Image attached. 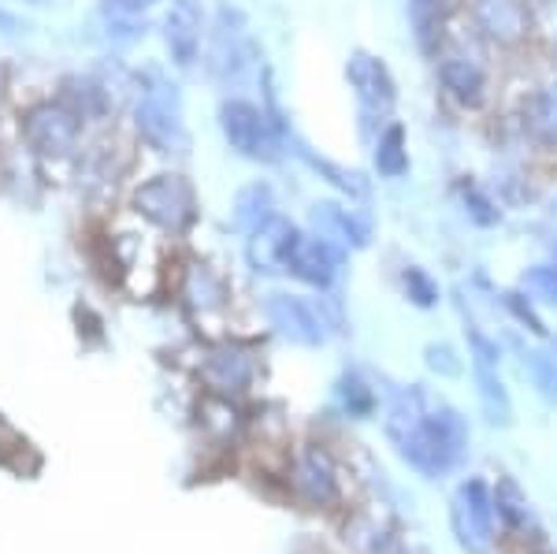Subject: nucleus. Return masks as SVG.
I'll list each match as a JSON object with an SVG mask.
<instances>
[{"label": "nucleus", "mask_w": 557, "mask_h": 554, "mask_svg": "<svg viewBox=\"0 0 557 554\" xmlns=\"http://www.w3.org/2000/svg\"><path fill=\"white\" fill-rule=\"evenodd\" d=\"M312 235L327 238L338 249H364L368 238H372V223H368L361 212L343 209V205H312Z\"/></svg>", "instance_id": "obj_16"}, {"label": "nucleus", "mask_w": 557, "mask_h": 554, "mask_svg": "<svg viewBox=\"0 0 557 554\" xmlns=\"http://www.w3.org/2000/svg\"><path fill=\"white\" fill-rule=\"evenodd\" d=\"M494 491L483 484L480 477L457 484L450 498V525L454 535L461 543V551L469 554H491L494 551Z\"/></svg>", "instance_id": "obj_4"}, {"label": "nucleus", "mask_w": 557, "mask_h": 554, "mask_svg": "<svg viewBox=\"0 0 557 554\" xmlns=\"http://www.w3.org/2000/svg\"><path fill=\"white\" fill-rule=\"evenodd\" d=\"M524 291L532 298L546 301L550 309H557V264H535L524 275Z\"/></svg>", "instance_id": "obj_26"}, {"label": "nucleus", "mask_w": 557, "mask_h": 554, "mask_svg": "<svg viewBox=\"0 0 557 554\" xmlns=\"http://www.w3.org/2000/svg\"><path fill=\"white\" fill-rule=\"evenodd\" d=\"M475 26L498 45H517L528 38V8L524 0H472Z\"/></svg>", "instance_id": "obj_15"}, {"label": "nucleus", "mask_w": 557, "mask_h": 554, "mask_svg": "<svg viewBox=\"0 0 557 554\" xmlns=\"http://www.w3.org/2000/svg\"><path fill=\"white\" fill-rule=\"evenodd\" d=\"M454 8L446 0H409V26H412V41L424 57H438V45L446 34V15Z\"/></svg>", "instance_id": "obj_20"}, {"label": "nucleus", "mask_w": 557, "mask_h": 554, "mask_svg": "<svg viewBox=\"0 0 557 554\" xmlns=\"http://www.w3.org/2000/svg\"><path fill=\"white\" fill-rule=\"evenodd\" d=\"M424 361H428L431 372H438V377H461L465 372L461 357H457V350L450 343H428Z\"/></svg>", "instance_id": "obj_29"}, {"label": "nucleus", "mask_w": 557, "mask_h": 554, "mask_svg": "<svg viewBox=\"0 0 557 554\" xmlns=\"http://www.w3.org/2000/svg\"><path fill=\"white\" fill-rule=\"evenodd\" d=\"M346 83H349V89H354L364 120H380L383 123L386 115L394 112V104H398V83H394L391 67H386L380 57L364 52V49L349 52Z\"/></svg>", "instance_id": "obj_6"}, {"label": "nucleus", "mask_w": 557, "mask_h": 554, "mask_svg": "<svg viewBox=\"0 0 557 554\" xmlns=\"http://www.w3.org/2000/svg\"><path fill=\"white\" fill-rule=\"evenodd\" d=\"M253 372H257L253 354L235 343L215 346L209 354V361H205V380H209L220 395H242V391L253 383Z\"/></svg>", "instance_id": "obj_17"}, {"label": "nucleus", "mask_w": 557, "mask_h": 554, "mask_svg": "<svg viewBox=\"0 0 557 554\" xmlns=\"http://www.w3.org/2000/svg\"><path fill=\"white\" fill-rule=\"evenodd\" d=\"M520 123H524L528 138L539 141V146H557V83L539 86L535 94H528L524 109H520Z\"/></svg>", "instance_id": "obj_19"}, {"label": "nucleus", "mask_w": 557, "mask_h": 554, "mask_svg": "<svg viewBox=\"0 0 557 554\" xmlns=\"http://www.w3.org/2000/svg\"><path fill=\"white\" fill-rule=\"evenodd\" d=\"M220 131L238 157L260 160V164H272V160H278V149H283V127L268 120L264 109L238 101V97L220 104Z\"/></svg>", "instance_id": "obj_2"}, {"label": "nucleus", "mask_w": 557, "mask_h": 554, "mask_svg": "<svg viewBox=\"0 0 557 554\" xmlns=\"http://www.w3.org/2000/svg\"><path fill=\"white\" fill-rule=\"evenodd\" d=\"M550 249H554V261H557V235H554V243H550Z\"/></svg>", "instance_id": "obj_34"}, {"label": "nucleus", "mask_w": 557, "mask_h": 554, "mask_svg": "<svg viewBox=\"0 0 557 554\" xmlns=\"http://www.w3.org/2000/svg\"><path fill=\"white\" fill-rule=\"evenodd\" d=\"M157 0H101V8L112 20H138L146 8H152Z\"/></svg>", "instance_id": "obj_33"}, {"label": "nucleus", "mask_w": 557, "mask_h": 554, "mask_svg": "<svg viewBox=\"0 0 557 554\" xmlns=\"http://www.w3.org/2000/svg\"><path fill=\"white\" fill-rule=\"evenodd\" d=\"M264 312L272 320V328L283 338L298 346H320L327 338V320L312 301L298 298V294H272L264 301Z\"/></svg>", "instance_id": "obj_11"}, {"label": "nucleus", "mask_w": 557, "mask_h": 554, "mask_svg": "<svg viewBox=\"0 0 557 554\" xmlns=\"http://www.w3.org/2000/svg\"><path fill=\"white\" fill-rule=\"evenodd\" d=\"M461 198H465V212H469L480 227H491V223L502 220V212L494 209V201L480 190V186H461Z\"/></svg>", "instance_id": "obj_28"}, {"label": "nucleus", "mask_w": 557, "mask_h": 554, "mask_svg": "<svg viewBox=\"0 0 557 554\" xmlns=\"http://www.w3.org/2000/svg\"><path fill=\"white\" fill-rule=\"evenodd\" d=\"M524 372L532 377L539 395L550 402V406H557V354L532 350V354L524 357Z\"/></svg>", "instance_id": "obj_24"}, {"label": "nucleus", "mask_w": 557, "mask_h": 554, "mask_svg": "<svg viewBox=\"0 0 557 554\" xmlns=\"http://www.w3.org/2000/svg\"><path fill=\"white\" fill-rule=\"evenodd\" d=\"M401 287H406V298L412 301V306H420V309L438 306V283L431 280L420 264H406V272H401Z\"/></svg>", "instance_id": "obj_25"}, {"label": "nucleus", "mask_w": 557, "mask_h": 554, "mask_svg": "<svg viewBox=\"0 0 557 554\" xmlns=\"http://www.w3.org/2000/svg\"><path fill=\"white\" fill-rule=\"evenodd\" d=\"M190 294H194V306L201 309H215L223 301V283L215 280L209 268H197L194 280H190Z\"/></svg>", "instance_id": "obj_30"}, {"label": "nucleus", "mask_w": 557, "mask_h": 554, "mask_svg": "<svg viewBox=\"0 0 557 554\" xmlns=\"http://www.w3.org/2000/svg\"><path fill=\"white\" fill-rule=\"evenodd\" d=\"M343 398H346V409H349V414H357V417H364L368 409H372V391H368L357 377H349V380L343 383Z\"/></svg>", "instance_id": "obj_32"}, {"label": "nucleus", "mask_w": 557, "mask_h": 554, "mask_svg": "<svg viewBox=\"0 0 557 554\" xmlns=\"http://www.w3.org/2000/svg\"><path fill=\"white\" fill-rule=\"evenodd\" d=\"M343 261L346 249H338L335 243H327L320 235H298V243L290 246V257H286V272L298 275L309 287L327 291L343 272Z\"/></svg>", "instance_id": "obj_12"}, {"label": "nucleus", "mask_w": 557, "mask_h": 554, "mask_svg": "<svg viewBox=\"0 0 557 554\" xmlns=\"http://www.w3.org/2000/svg\"><path fill=\"white\" fill-rule=\"evenodd\" d=\"M543 554H550V551H543Z\"/></svg>", "instance_id": "obj_35"}, {"label": "nucleus", "mask_w": 557, "mask_h": 554, "mask_svg": "<svg viewBox=\"0 0 557 554\" xmlns=\"http://www.w3.org/2000/svg\"><path fill=\"white\" fill-rule=\"evenodd\" d=\"M134 209L146 220H152L164 231H186L197 220V194L190 178L183 175H157L138 186L134 194Z\"/></svg>", "instance_id": "obj_5"}, {"label": "nucleus", "mask_w": 557, "mask_h": 554, "mask_svg": "<svg viewBox=\"0 0 557 554\" xmlns=\"http://www.w3.org/2000/svg\"><path fill=\"white\" fill-rule=\"evenodd\" d=\"M469 346H472V372H475V395H480L483 417L498 428L513 424V398H509L506 383L498 377V343H491L480 328H469Z\"/></svg>", "instance_id": "obj_7"}, {"label": "nucleus", "mask_w": 557, "mask_h": 554, "mask_svg": "<svg viewBox=\"0 0 557 554\" xmlns=\"http://www.w3.org/2000/svg\"><path fill=\"white\" fill-rule=\"evenodd\" d=\"M23 138L38 157L60 160V157H67L78 141V115L71 112L67 104H57V101L34 104V109L23 115Z\"/></svg>", "instance_id": "obj_8"}, {"label": "nucleus", "mask_w": 557, "mask_h": 554, "mask_svg": "<svg viewBox=\"0 0 557 554\" xmlns=\"http://www.w3.org/2000/svg\"><path fill=\"white\" fill-rule=\"evenodd\" d=\"M383 432L394 443V451L428 480L446 477L469 446L465 417L446 402H431L420 387H406L391 398Z\"/></svg>", "instance_id": "obj_1"}, {"label": "nucleus", "mask_w": 557, "mask_h": 554, "mask_svg": "<svg viewBox=\"0 0 557 554\" xmlns=\"http://www.w3.org/2000/svg\"><path fill=\"white\" fill-rule=\"evenodd\" d=\"M506 309L513 312V317L528 328V332L546 335L543 320H539V312L532 309V294H528V291H509V294H506Z\"/></svg>", "instance_id": "obj_31"}, {"label": "nucleus", "mask_w": 557, "mask_h": 554, "mask_svg": "<svg viewBox=\"0 0 557 554\" xmlns=\"http://www.w3.org/2000/svg\"><path fill=\"white\" fill-rule=\"evenodd\" d=\"M298 235L301 231L286 217H268L257 231H249V243H246L249 268L257 275L286 272V257H290V246L298 243Z\"/></svg>", "instance_id": "obj_13"}, {"label": "nucleus", "mask_w": 557, "mask_h": 554, "mask_svg": "<svg viewBox=\"0 0 557 554\" xmlns=\"http://www.w3.org/2000/svg\"><path fill=\"white\" fill-rule=\"evenodd\" d=\"M375 172L383 178H401L409 172V149H406V127L401 123H386L375 138Z\"/></svg>", "instance_id": "obj_21"}, {"label": "nucleus", "mask_w": 557, "mask_h": 554, "mask_svg": "<svg viewBox=\"0 0 557 554\" xmlns=\"http://www.w3.org/2000/svg\"><path fill=\"white\" fill-rule=\"evenodd\" d=\"M494 514L506 525L509 532H524L532 525V510H528V498L520 495V488L513 480H502L498 491H494Z\"/></svg>", "instance_id": "obj_23"}, {"label": "nucleus", "mask_w": 557, "mask_h": 554, "mask_svg": "<svg viewBox=\"0 0 557 554\" xmlns=\"http://www.w3.org/2000/svg\"><path fill=\"white\" fill-rule=\"evenodd\" d=\"M290 488L301 503L309 506H335L343 498V480H338V466L323 446H301L298 458L290 466Z\"/></svg>", "instance_id": "obj_9"}, {"label": "nucleus", "mask_w": 557, "mask_h": 554, "mask_svg": "<svg viewBox=\"0 0 557 554\" xmlns=\"http://www.w3.org/2000/svg\"><path fill=\"white\" fill-rule=\"evenodd\" d=\"M138 134L160 153H186L190 149V134L183 123V101H178L175 86L152 78V86L138 101Z\"/></svg>", "instance_id": "obj_3"}, {"label": "nucleus", "mask_w": 557, "mask_h": 554, "mask_svg": "<svg viewBox=\"0 0 557 554\" xmlns=\"http://www.w3.org/2000/svg\"><path fill=\"white\" fill-rule=\"evenodd\" d=\"M298 153H301L305 160H309V164L317 168V172H323V175H327V183H335L338 190H346V194H357V198H361V194H364V183H361V175H357V172H346V168L331 164V160H323V157H312V153H309V149H305V146L298 149Z\"/></svg>", "instance_id": "obj_27"}, {"label": "nucleus", "mask_w": 557, "mask_h": 554, "mask_svg": "<svg viewBox=\"0 0 557 554\" xmlns=\"http://www.w3.org/2000/svg\"><path fill=\"white\" fill-rule=\"evenodd\" d=\"M272 209H275L272 186H268V183H253V186H246V190H238V198H235V223L249 235V231H257L268 217H275Z\"/></svg>", "instance_id": "obj_22"}, {"label": "nucleus", "mask_w": 557, "mask_h": 554, "mask_svg": "<svg viewBox=\"0 0 557 554\" xmlns=\"http://www.w3.org/2000/svg\"><path fill=\"white\" fill-rule=\"evenodd\" d=\"M249 38H246V20L242 12L223 4L212 26V49H209V71L215 83H235L242 71L249 67Z\"/></svg>", "instance_id": "obj_10"}, {"label": "nucleus", "mask_w": 557, "mask_h": 554, "mask_svg": "<svg viewBox=\"0 0 557 554\" xmlns=\"http://www.w3.org/2000/svg\"><path fill=\"white\" fill-rule=\"evenodd\" d=\"M201 34H205L201 0H172L164 15V45L178 67H190L197 60V52H201Z\"/></svg>", "instance_id": "obj_14"}, {"label": "nucleus", "mask_w": 557, "mask_h": 554, "mask_svg": "<svg viewBox=\"0 0 557 554\" xmlns=\"http://www.w3.org/2000/svg\"><path fill=\"white\" fill-rule=\"evenodd\" d=\"M438 83H443V89L461 109H480V104L487 101V75H483V67L469 57H457V52L454 57H443V64H438Z\"/></svg>", "instance_id": "obj_18"}]
</instances>
